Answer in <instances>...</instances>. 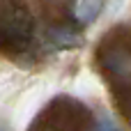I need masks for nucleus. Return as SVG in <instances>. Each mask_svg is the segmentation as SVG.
I'll return each instance as SVG.
<instances>
[{"label":"nucleus","mask_w":131,"mask_h":131,"mask_svg":"<svg viewBox=\"0 0 131 131\" xmlns=\"http://www.w3.org/2000/svg\"><path fill=\"white\" fill-rule=\"evenodd\" d=\"M104 67L120 81H131V51L127 48H111L101 58Z\"/></svg>","instance_id":"2"},{"label":"nucleus","mask_w":131,"mask_h":131,"mask_svg":"<svg viewBox=\"0 0 131 131\" xmlns=\"http://www.w3.org/2000/svg\"><path fill=\"white\" fill-rule=\"evenodd\" d=\"M46 41L53 48H76L83 44V35L71 25H51L46 30Z\"/></svg>","instance_id":"3"},{"label":"nucleus","mask_w":131,"mask_h":131,"mask_svg":"<svg viewBox=\"0 0 131 131\" xmlns=\"http://www.w3.org/2000/svg\"><path fill=\"white\" fill-rule=\"evenodd\" d=\"M101 9H104V0H74L71 16L78 25H90L99 18Z\"/></svg>","instance_id":"4"},{"label":"nucleus","mask_w":131,"mask_h":131,"mask_svg":"<svg viewBox=\"0 0 131 131\" xmlns=\"http://www.w3.org/2000/svg\"><path fill=\"white\" fill-rule=\"evenodd\" d=\"M90 131H120V127L115 124V120L111 115H99L94 120V124L90 127Z\"/></svg>","instance_id":"5"},{"label":"nucleus","mask_w":131,"mask_h":131,"mask_svg":"<svg viewBox=\"0 0 131 131\" xmlns=\"http://www.w3.org/2000/svg\"><path fill=\"white\" fill-rule=\"evenodd\" d=\"M32 28L35 21L21 2L5 0L0 5V48L5 51L25 48L28 41L32 39Z\"/></svg>","instance_id":"1"}]
</instances>
